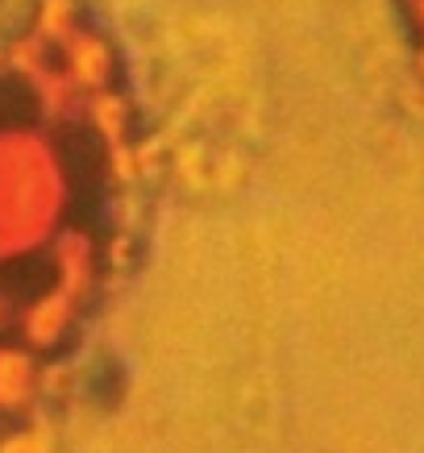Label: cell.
Instances as JSON below:
<instances>
[{
	"instance_id": "cell-1",
	"label": "cell",
	"mask_w": 424,
	"mask_h": 453,
	"mask_svg": "<svg viewBox=\"0 0 424 453\" xmlns=\"http://www.w3.org/2000/svg\"><path fill=\"white\" fill-rule=\"evenodd\" d=\"M42 391V357L21 342H0V416H29Z\"/></svg>"
},
{
	"instance_id": "cell-2",
	"label": "cell",
	"mask_w": 424,
	"mask_h": 453,
	"mask_svg": "<svg viewBox=\"0 0 424 453\" xmlns=\"http://www.w3.org/2000/svg\"><path fill=\"white\" fill-rule=\"evenodd\" d=\"M112 71H117V58H112V46L100 34H71L67 38V75L75 80V88H88L92 96L96 92H109Z\"/></svg>"
},
{
	"instance_id": "cell-3",
	"label": "cell",
	"mask_w": 424,
	"mask_h": 453,
	"mask_svg": "<svg viewBox=\"0 0 424 453\" xmlns=\"http://www.w3.org/2000/svg\"><path fill=\"white\" fill-rule=\"evenodd\" d=\"M55 449V437L50 428L42 425H17L13 433L0 437V453H50Z\"/></svg>"
},
{
	"instance_id": "cell-4",
	"label": "cell",
	"mask_w": 424,
	"mask_h": 453,
	"mask_svg": "<svg viewBox=\"0 0 424 453\" xmlns=\"http://www.w3.org/2000/svg\"><path fill=\"white\" fill-rule=\"evenodd\" d=\"M404 9H408V17H412V26L424 34V0H404Z\"/></svg>"
}]
</instances>
